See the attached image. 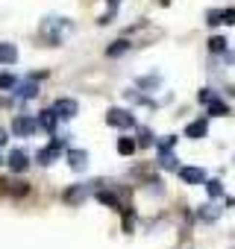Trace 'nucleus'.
Masks as SVG:
<instances>
[{"instance_id": "1", "label": "nucleus", "mask_w": 235, "mask_h": 249, "mask_svg": "<svg viewBox=\"0 0 235 249\" xmlns=\"http://www.w3.org/2000/svg\"><path fill=\"white\" fill-rule=\"evenodd\" d=\"M106 120H109V126H118V129H130V126H136V117L130 114V111H124V108H109V114H106Z\"/></svg>"}, {"instance_id": "2", "label": "nucleus", "mask_w": 235, "mask_h": 249, "mask_svg": "<svg viewBox=\"0 0 235 249\" xmlns=\"http://www.w3.org/2000/svg\"><path fill=\"white\" fill-rule=\"evenodd\" d=\"M36 129H39V123H36L33 117H24V114H21V117H15V120H12V132H15V135H21V138H30Z\"/></svg>"}, {"instance_id": "3", "label": "nucleus", "mask_w": 235, "mask_h": 249, "mask_svg": "<svg viewBox=\"0 0 235 249\" xmlns=\"http://www.w3.org/2000/svg\"><path fill=\"white\" fill-rule=\"evenodd\" d=\"M179 179L185 185H203L206 182V173L200 167H179Z\"/></svg>"}, {"instance_id": "4", "label": "nucleus", "mask_w": 235, "mask_h": 249, "mask_svg": "<svg viewBox=\"0 0 235 249\" xmlns=\"http://www.w3.org/2000/svg\"><path fill=\"white\" fill-rule=\"evenodd\" d=\"M53 111H56L59 117H77L79 106H77L74 100H56V103H53Z\"/></svg>"}, {"instance_id": "5", "label": "nucleus", "mask_w": 235, "mask_h": 249, "mask_svg": "<svg viewBox=\"0 0 235 249\" xmlns=\"http://www.w3.org/2000/svg\"><path fill=\"white\" fill-rule=\"evenodd\" d=\"M9 167H12L15 173H24V170L30 167V159H27V153H24V150H12V153H9Z\"/></svg>"}, {"instance_id": "6", "label": "nucleus", "mask_w": 235, "mask_h": 249, "mask_svg": "<svg viewBox=\"0 0 235 249\" xmlns=\"http://www.w3.org/2000/svg\"><path fill=\"white\" fill-rule=\"evenodd\" d=\"M59 153H62V144H50V147H44V150L39 153V164H53Z\"/></svg>"}, {"instance_id": "7", "label": "nucleus", "mask_w": 235, "mask_h": 249, "mask_svg": "<svg viewBox=\"0 0 235 249\" xmlns=\"http://www.w3.org/2000/svg\"><path fill=\"white\" fill-rule=\"evenodd\" d=\"M15 62H18L15 44H0V65H15Z\"/></svg>"}, {"instance_id": "8", "label": "nucleus", "mask_w": 235, "mask_h": 249, "mask_svg": "<svg viewBox=\"0 0 235 249\" xmlns=\"http://www.w3.org/2000/svg\"><path fill=\"white\" fill-rule=\"evenodd\" d=\"M206 132H209V123L206 120H194V123H188V129H185L188 138H203Z\"/></svg>"}, {"instance_id": "9", "label": "nucleus", "mask_w": 235, "mask_h": 249, "mask_svg": "<svg viewBox=\"0 0 235 249\" xmlns=\"http://www.w3.org/2000/svg\"><path fill=\"white\" fill-rule=\"evenodd\" d=\"M39 123L47 129V132H53L56 129V123H59V114L53 111V108H47V111H41V117H39Z\"/></svg>"}, {"instance_id": "10", "label": "nucleus", "mask_w": 235, "mask_h": 249, "mask_svg": "<svg viewBox=\"0 0 235 249\" xmlns=\"http://www.w3.org/2000/svg\"><path fill=\"white\" fill-rule=\"evenodd\" d=\"M68 159H71V167H74V170H85V164H88V161H85V159H88L85 150H71Z\"/></svg>"}, {"instance_id": "11", "label": "nucleus", "mask_w": 235, "mask_h": 249, "mask_svg": "<svg viewBox=\"0 0 235 249\" xmlns=\"http://www.w3.org/2000/svg\"><path fill=\"white\" fill-rule=\"evenodd\" d=\"M209 114L223 117V114H229V106H226V103H220V100H212V103H209Z\"/></svg>"}, {"instance_id": "12", "label": "nucleus", "mask_w": 235, "mask_h": 249, "mask_svg": "<svg viewBox=\"0 0 235 249\" xmlns=\"http://www.w3.org/2000/svg\"><path fill=\"white\" fill-rule=\"evenodd\" d=\"M97 199H100V202H106L109 208H118V211H121V199H118L115 194H106V191H100V194H97Z\"/></svg>"}, {"instance_id": "13", "label": "nucleus", "mask_w": 235, "mask_h": 249, "mask_svg": "<svg viewBox=\"0 0 235 249\" xmlns=\"http://www.w3.org/2000/svg\"><path fill=\"white\" fill-rule=\"evenodd\" d=\"M136 150V141L133 138H121V141H118V153H121V156H130Z\"/></svg>"}, {"instance_id": "14", "label": "nucleus", "mask_w": 235, "mask_h": 249, "mask_svg": "<svg viewBox=\"0 0 235 249\" xmlns=\"http://www.w3.org/2000/svg\"><path fill=\"white\" fill-rule=\"evenodd\" d=\"M209 50H212V53H223V50H226V38H220V36L209 38Z\"/></svg>"}, {"instance_id": "15", "label": "nucleus", "mask_w": 235, "mask_h": 249, "mask_svg": "<svg viewBox=\"0 0 235 249\" xmlns=\"http://www.w3.org/2000/svg\"><path fill=\"white\" fill-rule=\"evenodd\" d=\"M162 167H165V170H176V159H174V153L162 150Z\"/></svg>"}, {"instance_id": "16", "label": "nucleus", "mask_w": 235, "mask_h": 249, "mask_svg": "<svg viewBox=\"0 0 235 249\" xmlns=\"http://www.w3.org/2000/svg\"><path fill=\"white\" fill-rule=\"evenodd\" d=\"M206 191H209V196H220L223 194V185L217 179H212V182H206Z\"/></svg>"}, {"instance_id": "17", "label": "nucleus", "mask_w": 235, "mask_h": 249, "mask_svg": "<svg viewBox=\"0 0 235 249\" xmlns=\"http://www.w3.org/2000/svg\"><path fill=\"white\" fill-rule=\"evenodd\" d=\"M18 94H21V97H36V94H39V88H36V82H24Z\"/></svg>"}, {"instance_id": "18", "label": "nucleus", "mask_w": 235, "mask_h": 249, "mask_svg": "<svg viewBox=\"0 0 235 249\" xmlns=\"http://www.w3.org/2000/svg\"><path fill=\"white\" fill-rule=\"evenodd\" d=\"M127 47H130L127 41H115V47H109V56H121V53H124Z\"/></svg>"}, {"instance_id": "19", "label": "nucleus", "mask_w": 235, "mask_h": 249, "mask_svg": "<svg viewBox=\"0 0 235 249\" xmlns=\"http://www.w3.org/2000/svg\"><path fill=\"white\" fill-rule=\"evenodd\" d=\"M220 24H235V9H223L220 12Z\"/></svg>"}, {"instance_id": "20", "label": "nucleus", "mask_w": 235, "mask_h": 249, "mask_svg": "<svg viewBox=\"0 0 235 249\" xmlns=\"http://www.w3.org/2000/svg\"><path fill=\"white\" fill-rule=\"evenodd\" d=\"M15 85V76H9V73H0V88H12Z\"/></svg>"}, {"instance_id": "21", "label": "nucleus", "mask_w": 235, "mask_h": 249, "mask_svg": "<svg viewBox=\"0 0 235 249\" xmlns=\"http://www.w3.org/2000/svg\"><path fill=\"white\" fill-rule=\"evenodd\" d=\"M150 144H153V135L144 129V132H141V147H150Z\"/></svg>"}, {"instance_id": "22", "label": "nucleus", "mask_w": 235, "mask_h": 249, "mask_svg": "<svg viewBox=\"0 0 235 249\" xmlns=\"http://www.w3.org/2000/svg\"><path fill=\"white\" fill-rule=\"evenodd\" d=\"M174 144H176V138H174V135H171V138H165V141H162V144H159V147H162V150H174Z\"/></svg>"}, {"instance_id": "23", "label": "nucleus", "mask_w": 235, "mask_h": 249, "mask_svg": "<svg viewBox=\"0 0 235 249\" xmlns=\"http://www.w3.org/2000/svg\"><path fill=\"white\" fill-rule=\"evenodd\" d=\"M200 100H203V103H212L215 97H212V91H209V88H203V91H200Z\"/></svg>"}, {"instance_id": "24", "label": "nucleus", "mask_w": 235, "mask_h": 249, "mask_svg": "<svg viewBox=\"0 0 235 249\" xmlns=\"http://www.w3.org/2000/svg\"><path fill=\"white\" fill-rule=\"evenodd\" d=\"M209 24H212V27L220 24V12H209Z\"/></svg>"}, {"instance_id": "25", "label": "nucleus", "mask_w": 235, "mask_h": 249, "mask_svg": "<svg viewBox=\"0 0 235 249\" xmlns=\"http://www.w3.org/2000/svg\"><path fill=\"white\" fill-rule=\"evenodd\" d=\"M0 164H3V159H0Z\"/></svg>"}]
</instances>
